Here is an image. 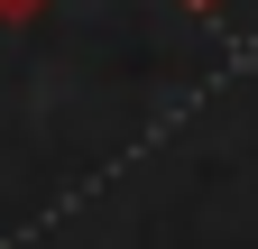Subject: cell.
Masks as SVG:
<instances>
[{
	"instance_id": "7a4b0ae2",
	"label": "cell",
	"mask_w": 258,
	"mask_h": 249,
	"mask_svg": "<svg viewBox=\"0 0 258 249\" xmlns=\"http://www.w3.org/2000/svg\"><path fill=\"white\" fill-rule=\"evenodd\" d=\"M184 10H203V19H221V10H231V0H184Z\"/></svg>"
},
{
	"instance_id": "6da1fadb",
	"label": "cell",
	"mask_w": 258,
	"mask_h": 249,
	"mask_svg": "<svg viewBox=\"0 0 258 249\" xmlns=\"http://www.w3.org/2000/svg\"><path fill=\"white\" fill-rule=\"evenodd\" d=\"M37 10H46V0H0V28H28Z\"/></svg>"
}]
</instances>
